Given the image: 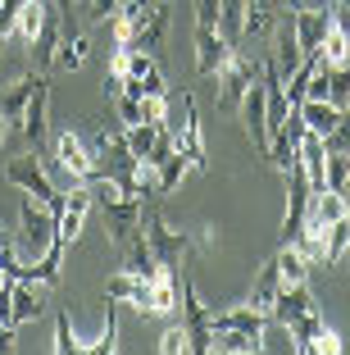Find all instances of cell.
<instances>
[{
	"mask_svg": "<svg viewBox=\"0 0 350 355\" xmlns=\"http://www.w3.org/2000/svg\"><path fill=\"white\" fill-rule=\"evenodd\" d=\"M278 292H282V273H278V264L268 260L264 269H259V278H255V296H250V305L255 310H273V301H278Z\"/></svg>",
	"mask_w": 350,
	"mask_h": 355,
	"instance_id": "484cf974",
	"label": "cell"
},
{
	"mask_svg": "<svg viewBox=\"0 0 350 355\" xmlns=\"http://www.w3.org/2000/svg\"><path fill=\"white\" fill-rule=\"evenodd\" d=\"M46 114H51V87H46V78H42V83L32 87L28 110H23L19 128L10 132V141H19V146H28V150H42L46 146Z\"/></svg>",
	"mask_w": 350,
	"mask_h": 355,
	"instance_id": "5b68a950",
	"label": "cell"
},
{
	"mask_svg": "<svg viewBox=\"0 0 350 355\" xmlns=\"http://www.w3.org/2000/svg\"><path fill=\"white\" fill-rule=\"evenodd\" d=\"M42 83V73H23V78H14L5 92H0V114L10 119V132L19 128V119H23V110H28V96H32V87Z\"/></svg>",
	"mask_w": 350,
	"mask_h": 355,
	"instance_id": "ac0fdd59",
	"label": "cell"
},
{
	"mask_svg": "<svg viewBox=\"0 0 350 355\" xmlns=\"http://www.w3.org/2000/svg\"><path fill=\"white\" fill-rule=\"evenodd\" d=\"M177 351H191V337H186V324H177V328H164V337H159V355H177Z\"/></svg>",
	"mask_w": 350,
	"mask_h": 355,
	"instance_id": "8d00e7d4",
	"label": "cell"
},
{
	"mask_svg": "<svg viewBox=\"0 0 350 355\" xmlns=\"http://www.w3.org/2000/svg\"><path fill=\"white\" fill-rule=\"evenodd\" d=\"M164 37H168V0H159L150 14H146L141 23H137V32H132V46L137 51H159L164 46Z\"/></svg>",
	"mask_w": 350,
	"mask_h": 355,
	"instance_id": "e0dca14e",
	"label": "cell"
},
{
	"mask_svg": "<svg viewBox=\"0 0 350 355\" xmlns=\"http://www.w3.org/2000/svg\"><path fill=\"white\" fill-rule=\"evenodd\" d=\"M51 241H55V214L37 196H23V232H19L23 255H28V260H37V251H46Z\"/></svg>",
	"mask_w": 350,
	"mask_h": 355,
	"instance_id": "52a82bcc",
	"label": "cell"
},
{
	"mask_svg": "<svg viewBox=\"0 0 350 355\" xmlns=\"http://www.w3.org/2000/svg\"><path fill=\"white\" fill-rule=\"evenodd\" d=\"M73 351H78V337L69 328V314H60L55 319V355H73Z\"/></svg>",
	"mask_w": 350,
	"mask_h": 355,
	"instance_id": "74e56055",
	"label": "cell"
},
{
	"mask_svg": "<svg viewBox=\"0 0 350 355\" xmlns=\"http://www.w3.org/2000/svg\"><path fill=\"white\" fill-rule=\"evenodd\" d=\"M323 178H328V191H341L350 178V155H332L328 150V168H323Z\"/></svg>",
	"mask_w": 350,
	"mask_h": 355,
	"instance_id": "d590c367",
	"label": "cell"
},
{
	"mask_svg": "<svg viewBox=\"0 0 350 355\" xmlns=\"http://www.w3.org/2000/svg\"><path fill=\"white\" fill-rule=\"evenodd\" d=\"M273 264H278V273H282V282H309V269L314 264L305 260V251H300L296 241H287L278 255H273Z\"/></svg>",
	"mask_w": 350,
	"mask_h": 355,
	"instance_id": "cb8c5ba5",
	"label": "cell"
},
{
	"mask_svg": "<svg viewBox=\"0 0 350 355\" xmlns=\"http://www.w3.org/2000/svg\"><path fill=\"white\" fill-rule=\"evenodd\" d=\"M5 178H10V182L23 191V196H37L46 209H51V214H60V205H64V191L51 182V173H46V164H42V150H23L19 159H10Z\"/></svg>",
	"mask_w": 350,
	"mask_h": 355,
	"instance_id": "7a4b0ae2",
	"label": "cell"
},
{
	"mask_svg": "<svg viewBox=\"0 0 350 355\" xmlns=\"http://www.w3.org/2000/svg\"><path fill=\"white\" fill-rule=\"evenodd\" d=\"M146 241H150L155 260L164 264V269H182L186 255H191V237L177 228H168L159 214H146Z\"/></svg>",
	"mask_w": 350,
	"mask_h": 355,
	"instance_id": "8992f818",
	"label": "cell"
},
{
	"mask_svg": "<svg viewBox=\"0 0 350 355\" xmlns=\"http://www.w3.org/2000/svg\"><path fill=\"white\" fill-rule=\"evenodd\" d=\"M87 214H91V191H87V182H78L73 191H64V205H60V214H55V237L64 241V251L78 246Z\"/></svg>",
	"mask_w": 350,
	"mask_h": 355,
	"instance_id": "8fae6325",
	"label": "cell"
},
{
	"mask_svg": "<svg viewBox=\"0 0 350 355\" xmlns=\"http://www.w3.org/2000/svg\"><path fill=\"white\" fill-rule=\"evenodd\" d=\"M218 110H237L241 105V96H246V87L250 83H259L264 78V60H250L246 51H232L223 64H218Z\"/></svg>",
	"mask_w": 350,
	"mask_h": 355,
	"instance_id": "3957f363",
	"label": "cell"
},
{
	"mask_svg": "<svg viewBox=\"0 0 350 355\" xmlns=\"http://www.w3.org/2000/svg\"><path fill=\"white\" fill-rule=\"evenodd\" d=\"M155 164H159V196H168V191H173L177 182L186 178V168H191L182 150H168V155H159Z\"/></svg>",
	"mask_w": 350,
	"mask_h": 355,
	"instance_id": "4dcf8cb0",
	"label": "cell"
},
{
	"mask_svg": "<svg viewBox=\"0 0 350 355\" xmlns=\"http://www.w3.org/2000/svg\"><path fill=\"white\" fill-rule=\"evenodd\" d=\"M300 137H305V119H300V110L291 105L287 110V119H282L273 132H268V164L278 168V173H287L291 164H296V150H300Z\"/></svg>",
	"mask_w": 350,
	"mask_h": 355,
	"instance_id": "9c48e42d",
	"label": "cell"
},
{
	"mask_svg": "<svg viewBox=\"0 0 350 355\" xmlns=\"http://www.w3.org/2000/svg\"><path fill=\"white\" fill-rule=\"evenodd\" d=\"M55 51H60V14H46L42 32H37V42H32V55H37V69H51L55 64Z\"/></svg>",
	"mask_w": 350,
	"mask_h": 355,
	"instance_id": "603a6c76",
	"label": "cell"
},
{
	"mask_svg": "<svg viewBox=\"0 0 350 355\" xmlns=\"http://www.w3.org/2000/svg\"><path fill=\"white\" fill-rule=\"evenodd\" d=\"M55 164H60V173H69V182H87L96 173V146L69 128L55 137Z\"/></svg>",
	"mask_w": 350,
	"mask_h": 355,
	"instance_id": "277c9868",
	"label": "cell"
},
{
	"mask_svg": "<svg viewBox=\"0 0 350 355\" xmlns=\"http://www.w3.org/2000/svg\"><path fill=\"white\" fill-rule=\"evenodd\" d=\"M337 351H341V337L332 333L328 324H323V328H319V337L309 342V355H337Z\"/></svg>",
	"mask_w": 350,
	"mask_h": 355,
	"instance_id": "f35d334b",
	"label": "cell"
},
{
	"mask_svg": "<svg viewBox=\"0 0 350 355\" xmlns=\"http://www.w3.org/2000/svg\"><path fill=\"white\" fill-rule=\"evenodd\" d=\"M168 141H173V150H182L186 164L191 168H205L209 155H205V132H200V114H196V101L191 96H182V123L168 128Z\"/></svg>",
	"mask_w": 350,
	"mask_h": 355,
	"instance_id": "ba28073f",
	"label": "cell"
},
{
	"mask_svg": "<svg viewBox=\"0 0 350 355\" xmlns=\"http://www.w3.org/2000/svg\"><path fill=\"white\" fill-rule=\"evenodd\" d=\"M282 10H287L282 0H246V32H241V42H255V37H268Z\"/></svg>",
	"mask_w": 350,
	"mask_h": 355,
	"instance_id": "d6986e66",
	"label": "cell"
},
{
	"mask_svg": "<svg viewBox=\"0 0 350 355\" xmlns=\"http://www.w3.org/2000/svg\"><path fill=\"white\" fill-rule=\"evenodd\" d=\"M168 310H177V278H173V269H159L150 273V314H168Z\"/></svg>",
	"mask_w": 350,
	"mask_h": 355,
	"instance_id": "44dd1931",
	"label": "cell"
},
{
	"mask_svg": "<svg viewBox=\"0 0 350 355\" xmlns=\"http://www.w3.org/2000/svg\"><path fill=\"white\" fill-rule=\"evenodd\" d=\"M141 123L168 128V92H146L141 96Z\"/></svg>",
	"mask_w": 350,
	"mask_h": 355,
	"instance_id": "e575fe53",
	"label": "cell"
},
{
	"mask_svg": "<svg viewBox=\"0 0 350 355\" xmlns=\"http://www.w3.org/2000/svg\"><path fill=\"white\" fill-rule=\"evenodd\" d=\"M232 51H237V46L227 42L218 28H196V69H200L205 78H214L218 64H223Z\"/></svg>",
	"mask_w": 350,
	"mask_h": 355,
	"instance_id": "9a60e30c",
	"label": "cell"
},
{
	"mask_svg": "<svg viewBox=\"0 0 350 355\" xmlns=\"http://www.w3.org/2000/svg\"><path fill=\"white\" fill-rule=\"evenodd\" d=\"M346 251H350V214H341V219L328 228V264H341Z\"/></svg>",
	"mask_w": 350,
	"mask_h": 355,
	"instance_id": "836d02e7",
	"label": "cell"
},
{
	"mask_svg": "<svg viewBox=\"0 0 350 355\" xmlns=\"http://www.w3.org/2000/svg\"><path fill=\"white\" fill-rule=\"evenodd\" d=\"M319 55H323L328 64H346V60H350V32L341 28L337 19H332V28H328V32H323V46H319Z\"/></svg>",
	"mask_w": 350,
	"mask_h": 355,
	"instance_id": "1f68e13d",
	"label": "cell"
},
{
	"mask_svg": "<svg viewBox=\"0 0 350 355\" xmlns=\"http://www.w3.org/2000/svg\"><path fill=\"white\" fill-rule=\"evenodd\" d=\"M264 324L268 314L255 310V305H227V310H209V328L214 333H223V328H237V333H250V337H264Z\"/></svg>",
	"mask_w": 350,
	"mask_h": 355,
	"instance_id": "5bb4252c",
	"label": "cell"
},
{
	"mask_svg": "<svg viewBox=\"0 0 350 355\" xmlns=\"http://www.w3.org/2000/svg\"><path fill=\"white\" fill-rule=\"evenodd\" d=\"M341 205H346V214H350V178H346V187H341Z\"/></svg>",
	"mask_w": 350,
	"mask_h": 355,
	"instance_id": "ee69618b",
	"label": "cell"
},
{
	"mask_svg": "<svg viewBox=\"0 0 350 355\" xmlns=\"http://www.w3.org/2000/svg\"><path fill=\"white\" fill-rule=\"evenodd\" d=\"M82 351H96V355H114L119 351V301L110 296V310H105V328L96 342H82Z\"/></svg>",
	"mask_w": 350,
	"mask_h": 355,
	"instance_id": "f546056e",
	"label": "cell"
},
{
	"mask_svg": "<svg viewBox=\"0 0 350 355\" xmlns=\"http://www.w3.org/2000/svg\"><path fill=\"white\" fill-rule=\"evenodd\" d=\"M328 101L337 105V110L350 105V60L346 64H328Z\"/></svg>",
	"mask_w": 350,
	"mask_h": 355,
	"instance_id": "d6a6232c",
	"label": "cell"
},
{
	"mask_svg": "<svg viewBox=\"0 0 350 355\" xmlns=\"http://www.w3.org/2000/svg\"><path fill=\"white\" fill-rule=\"evenodd\" d=\"M282 5H287V10H300V5H305V0H282Z\"/></svg>",
	"mask_w": 350,
	"mask_h": 355,
	"instance_id": "f6af8a7d",
	"label": "cell"
},
{
	"mask_svg": "<svg viewBox=\"0 0 350 355\" xmlns=\"http://www.w3.org/2000/svg\"><path fill=\"white\" fill-rule=\"evenodd\" d=\"M346 260H350V251H346Z\"/></svg>",
	"mask_w": 350,
	"mask_h": 355,
	"instance_id": "bcb514c9",
	"label": "cell"
},
{
	"mask_svg": "<svg viewBox=\"0 0 350 355\" xmlns=\"http://www.w3.org/2000/svg\"><path fill=\"white\" fill-rule=\"evenodd\" d=\"M296 110H300V119H305V128L319 132V137H328L332 128H337V119H341V110L332 101H300Z\"/></svg>",
	"mask_w": 350,
	"mask_h": 355,
	"instance_id": "7402d4cb",
	"label": "cell"
},
{
	"mask_svg": "<svg viewBox=\"0 0 350 355\" xmlns=\"http://www.w3.org/2000/svg\"><path fill=\"white\" fill-rule=\"evenodd\" d=\"M0 324H10V328H14V296H10V282L0 287Z\"/></svg>",
	"mask_w": 350,
	"mask_h": 355,
	"instance_id": "60d3db41",
	"label": "cell"
},
{
	"mask_svg": "<svg viewBox=\"0 0 350 355\" xmlns=\"http://www.w3.org/2000/svg\"><path fill=\"white\" fill-rule=\"evenodd\" d=\"M214 351H223V355H259V351H264V337L223 328V333H214Z\"/></svg>",
	"mask_w": 350,
	"mask_h": 355,
	"instance_id": "83f0119b",
	"label": "cell"
},
{
	"mask_svg": "<svg viewBox=\"0 0 350 355\" xmlns=\"http://www.w3.org/2000/svg\"><path fill=\"white\" fill-rule=\"evenodd\" d=\"M296 246L305 251L309 264H323V260H328V223H323L319 214H305V228H300Z\"/></svg>",
	"mask_w": 350,
	"mask_h": 355,
	"instance_id": "ffe728a7",
	"label": "cell"
},
{
	"mask_svg": "<svg viewBox=\"0 0 350 355\" xmlns=\"http://www.w3.org/2000/svg\"><path fill=\"white\" fill-rule=\"evenodd\" d=\"M237 110H241V119H246V137L255 141V150H268V87H264V78L246 87Z\"/></svg>",
	"mask_w": 350,
	"mask_h": 355,
	"instance_id": "7c38bea8",
	"label": "cell"
},
{
	"mask_svg": "<svg viewBox=\"0 0 350 355\" xmlns=\"http://www.w3.org/2000/svg\"><path fill=\"white\" fill-rule=\"evenodd\" d=\"M105 296H114V301H128V305H137L141 314H150V278H146V273H132V269L110 273V282H105Z\"/></svg>",
	"mask_w": 350,
	"mask_h": 355,
	"instance_id": "4fadbf2b",
	"label": "cell"
},
{
	"mask_svg": "<svg viewBox=\"0 0 350 355\" xmlns=\"http://www.w3.org/2000/svg\"><path fill=\"white\" fill-rule=\"evenodd\" d=\"M10 296H14V328H19V324H32V319H42V310H46L42 282L14 278V282H10Z\"/></svg>",
	"mask_w": 350,
	"mask_h": 355,
	"instance_id": "2e32d148",
	"label": "cell"
},
{
	"mask_svg": "<svg viewBox=\"0 0 350 355\" xmlns=\"http://www.w3.org/2000/svg\"><path fill=\"white\" fill-rule=\"evenodd\" d=\"M0 351H14V328L0 324Z\"/></svg>",
	"mask_w": 350,
	"mask_h": 355,
	"instance_id": "b9f144b4",
	"label": "cell"
},
{
	"mask_svg": "<svg viewBox=\"0 0 350 355\" xmlns=\"http://www.w3.org/2000/svg\"><path fill=\"white\" fill-rule=\"evenodd\" d=\"M5 141H10V119L0 114V146H5Z\"/></svg>",
	"mask_w": 350,
	"mask_h": 355,
	"instance_id": "7bdbcfd3",
	"label": "cell"
},
{
	"mask_svg": "<svg viewBox=\"0 0 350 355\" xmlns=\"http://www.w3.org/2000/svg\"><path fill=\"white\" fill-rule=\"evenodd\" d=\"M177 301H182V314H186V337H191V355H209V351H214V328H209V305L200 301L196 282H182Z\"/></svg>",
	"mask_w": 350,
	"mask_h": 355,
	"instance_id": "30bf717a",
	"label": "cell"
},
{
	"mask_svg": "<svg viewBox=\"0 0 350 355\" xmlns=\"http://www.w3.org/2000/svg\"><path fill=\"white\" fill-rule=\"evenodd\" d=\"M159 137H164V128H155V123H128L123 128V141H128V150H132L137 159H146L155 146H159Z\"/></svg>",
	"mask_w": 350,
	"mask_h": 355,
	"instance_id": "f1b7e54d",
	"label": "cell"
},
{
	"mask_svg": "<svg viewBox=\"0 0 350 355\" xmlns=\"http://www.w3.org/2000/svg\"><path fill=\"white\" fill-rule=\"evenodd\" d=\"M46 14H51V5L46 0H23V10H19V19H14V37H23V42H37V32H42V23H46Z\"/></svg>",
	"mask_w": 350,
	"mask_h": 355,
	"instance_id": "d4e9b609",
	"label": "cell"
},
{
	"mask_svg": "<svg viewBox=\"0 0 350 355\" xmlns=\"http://www.w3.org/2000/svg\"><path fill=\"white\" fill-rule=\"evenodd\" d=\"M218 32H223L232 46H241V32H246V0H218Z\"/></svg>",
	"mask_w": 350,
	"mask_h": 355,
	"instance_id": "4316f807",
	"label": "cell"
},
{
	"mask_svg": "<svg viewBox=\"0 0 350 355\" xmlns=\"http://www.w3.org/2000/svg\"><path fill=\"white\" fill-rule=\"evenodd\" d=\"M268 319H278V324L296 337L300 355H309V342H314L319 328H323L319 301L309 292V282H282V292H278V301H273V310H268Z\"/></svg>",
	"mask_w": 350,
	"mask_h": 355,
	"instance_id": "6da1fadb",
	"label": "cell"
},
{
	"mask_svg": "<svg viewBox=\"0 0 350 355\" xmlns=\"http://www.w3.org/2000/svg\"><path fill=\"white\" fill-rule=\"evenodd\" d=\"M119 14V0H87V19L91 23H110Z\"/></svg>",
	"mask_w": 350,
	"mask_h": 355,
	"instance_id": "ab89813d",
	"label": "cell"
}]
</instances>
